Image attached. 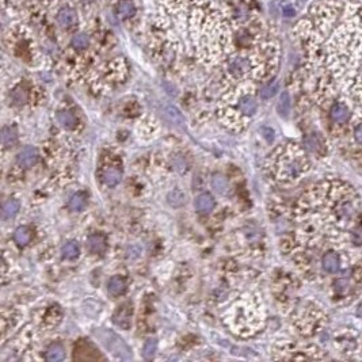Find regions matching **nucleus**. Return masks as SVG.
<instances>
[{
    "label": "nucleus",
    "mask_w": 362,
    "mask_h": 362,
    "mask_svg": "<svg viewBox=\"0 0 362 362\" xmlns=\"http://www.w3.org/2000/svg\"><path fill=\"white\" fill-rule=\"evenodd\" d=\"M121 178H122V172L117 167L110 166V167L102 169V171H100V179L103 182V185L107 187L117 186L118 183L121 182Z\"/></svg>",
    "instance_id": "423d86ee"
},
{
    "label": "nucleus",
    "mask_w": 362,
    "mask_h": 362,
    "mask_svg": "<svg viewBox=\"0 0 362 362\" xmlns=\"http://www.w3.org/2000/svg\"><path fill=\"white\" fill-rule=\"evenodd\" d=\"M63 258L65 259H76V258L79 257V254H80V245L79 243H76V241H70V243H67V244L63 247Z\"/></svg>",
    "instance_id": "4be33fe9"
},
{
    "label": "nucleus",
    "mask_w": 362,
    "mask_h": 362,
    "mask_svg": "<svg viewBox=\"0 0 362 362\" xmlns=\"http://www.w3.org/2000/svg\"><path fill=\"white\" fill-rule=\"evenodd\" d=\"M118 17L122 19L132 18L136 14V4L133 0H121L117 6Z\"/></svg>",
    "instance_id": "f8f14e48"
},
{
    "label": "nucleus",
    "mask_w": 362,
    "mask_h": 362,
    "mask_svg": "<svg viewBox=\"0 0 362 362\" xmlns=\"http://www.w3.org/2000/svg\"><path fill=\"white\" fill-rule=\"evenodd\" d=\"M18 164L24 169H30L38 162V151L34 146H24L22 151L18 153Z\"/></svg>",
    "instance_id": "39448f33"
},
{
    "label": "nucleus",
    "mask_w": 362,
    "mask_h": 362,
    "mask_svg": "<svg viewBox=\"0 0 362 362\" xmlns=\"http://www.w3.org/2000/svg\"><path fill=\"white\" fill-rule=\"evenodd\" d=\"M356 139L358 143H361L362 144V125H360V126L356 129Z\"/></svg>",
    "instance_id": "c756f323"
},
{
    "label": "nucleus",
    "mask_w": 362,
    "mask_h": 362,
    "mask_svg": "<svg viewBox=\"0 0 362 362\" xmlns=\"http://www.w3.org/2000/svg\"><path fill=\"white\" fill-rule=\"evenodd\" d=\"M18 135L15 132V129L10 128V126H6V128L1 129V145L4 148H8V146H12L15 143H17Z\"/></svg>",
    "instance_id": "6ab92c4d"
},
{
    "label": "nucleus",
    "mask_w": 362,
    "mask_h": 362,
    "mask_svg": "<svg viewBox=\"0 0 362 362\" xmlns=\"http://www.w3.org/2000/svg\"><path fill=\"white\" fill-rule=\"evenodd\" d=\"M19 208H21V204H19L18 199H10V201H7L6 204H4V206H3L1 216H3V218H11V217H14L17 215L18 211H19Z\"/></svg>",
    "instance_id": "b1692460"
},
{
    "label": "nucleus",
    "mask_w": 362,
    "mask_h": 362,
    "mask_svg": "<svg viewBox=\"0 0 362 362\" xmlns=\"http://www.w3.org/2000/svg\"><path fill=\"white\" fill-rule=\"evenodd\" d=\"M57 120L61 123V126L65 129H73L76 126L77 120L71 111H60L57 114Z\"/></svg>",
    "instance_id": "412c9836"
},
{
    "label": "nucleus",
    "mask_w": 362,
    "mask_h": 362,
    "mask_svg": "<svg viewBox=\"0 0 362 362\" xmlns=\"http://www.w3.org/2000/svg\"><path fill=\"white\" fill-rule=\"evenodd\" d=\"M331 118H333L335 122H346L349 120V110L342 103H337L331 109Z\"/></svg>",
    "instance_id": "f3484780"
},
{
    "label": "nucleus",
    "mask_w": 362,
    "mask_h": 362,
    "mask_svg": "<svg viewBox=\"0 0 362 362\" xmlns=\"http://www.w3.org/2000/svg\"><path fill=\"white\" fill-rule=\"evenodd\" d=\"M87 247L93 254H102L106 250V239L99 234L91 235L87 239Z\"/></svg>",
    "instance_id": "9d476101"
},
{
    "label": "nucleus",
    "mask_w": 362,
    "mask_h": 362,
    "mask_svg": "<svg viewBox=\"0 0 362 362\" xmlns=\"http://www.w3.org/2000/svg\"><path fill=\"white\" fill-rule=\"evenodd\" d=\"M277 167V176L281 181H294L304 171V164L297 158L281 159Z\"/></svg>",
    "instance_id": "f03ea898"
},
{
    "label": "nucleus",
    "mask_w": 362,
    "mask_h": 362,
    "mask_svg": "<svg viewBox=\"0 0 362 362\" xmlns=\"http://www.w3.org/2000/svg\"><path fill=\"white\" fill-rule=\"evenodd\" d=\"M278 109H280L281 114H284V116H287L289 110H290V98H289V94L288 93H284L281 95Z\"/></svg>",
    "instance_id": "c85d7f7f"
},
{
    "label": "nucleus",
    "mask_w": 362,
    "mask_h": 362,
    "mask_svg": "<svg viewBox=\"0 0 362 362\" xmlns=\"http://www.w3.org/2000/svg\"><path fill=\"white\" fill-rule=\"evenodd\" d=\"M114 323L122 330H129L132 324V305L123 304L121 308H118L114 315Z\"/></svg>",
    "instance_id": "0eeeda50"
},
{
    "label": "nucleus",
    "mask_w": 362,
    "mask_h": 362,
    "mask_svg": "<svg viewBox=\"0 0 362 362\" xmlns=\"http://www.w3.org/2000/svg\"><path fill=\"white\" fill-rule=\"evenodd\" d=\"M278 90H280V84H278V82L270 83V84L265 86V87L261 90V98H262V99H270V98H273L275 94L278 93Z\"/></svg>",
    "instance_id": "a878e982"
},
{
    "label": "nucleus",
    "mask_w": 362,
    "mask_h": 362,
    "mask_svg": "<svg viewBox=\"0 0 362 362\" xmlns=\"http://www.w3.org/2000/svg\"><path fill=\"white\" fill-rule=\"evenodd\" d=\"M212 187L216 190L217 193L220 194H227L228 190H229V183L228 181L220 174H216L212 178Z\"/></svg>",
    "instance_id": "5701e85b"
},
{
    "label": "nucleus",
    "mask_w": 362,
    "mask_h": 362,
    "mask_svg": "<svg viewBox=\"0 0 362 362\" xmlns=\"http://www.w3.org/2000/svg\"><path fill=\"white\" fill-rule=\"evenodd\" d=\"M284 15H287V17H292V15H294V10H293L292 7H287V8L284 10Z\"/></svg>",
    "instance_id": "7c9ffc66"
},
{
    "label": "nucleus",
    "mask_w": 362,
    "mask_h": 362,
    "mask_svg": "<svg viewBox=\"0 0 362 362\" xmlns=\"http://www.w3.org/2000/svg\"><path fill=\"white\" fill-rule=\"evenodd\" d=\"M87 206V195L84 193H76L73 194L70 199V208L75 212L84 211V208Z\"/></svg>",
    "instance_id": "dca6fc26"
},
{
    "label": "nucleus",
    "mask_w": 362,
    "mask_h": 362,
    "mask_svg": "<svg viewBox=\"0 0 362 362\" xmlns=\"http://www.w3.org/2000/svg\"><path fill=\"white\" fill-rule=\"evenodd\" d=\"M77 21V15L73 8L71 7H63L59 12H57V22L61 27L68 29L71 26H73Z\"/></svg>",
    "instance_id": "6e6552de"
},
{
    "label": "nucleus",
    "mask_w": 362,
    "mask_h": 362,
    "mask_svg": "<svg viewBox=\"0 0 362 362\" xmlns=\"http://www.w3.org/2000/svg\"><path fill=\"white\" fill-rule=\"evenodd\" d=\"M228 73L234 76L235 79H241L250 73L251 71V61L243 56H235L228 61Z\"/></svg>",
    "instance_id": "20e7f679"
},
{
    "label": "nucleus",
    "mask_w": 362,
    "mask_h": 362,
    "mask_svg": "<svg viewBox=\"0 0 362 362\" xmlns=\"http://www.w3.org/2000/svg\"><path fill=\"white\" fill-rule=\"evenodd\" d=\"M14 239L19 245L29 244L31 240V231L27 227H19L14 232Z\"/></svg>",
    "instance_id": "aec40b11"
},
{
    "label": "nucleus",
    "mask_w": 362,
    "mask_h": 362,
    "mask_svg": "<svg viewBox=\"0 0 362 362\" xmlns=\"http://www.w3.org/2000/svg\"><path fill=\"white\" fill-rule=\"evenodd\" d=\"M158 350V340L155 338H149L144 343V349H143V356L146 360H149L155 356V353Z\"/></svg>",
    "instance_id": "393cba45"
},
{
    "label": "nucleus",
    "mask_w": 362,
    "mask_h": 362,
    "mask_svg": "<svg viewBox=\"0 0 362 362\" xmlns=\"http://www.w3.org/2000/svg\"><path fill=\"white\" fill-rule=\"evenodd\" d=\"M65 358V350L61 345H52L47 350V360L52 362L63 361Z\"/></svg>",
    "instance_id": "a211bd4d"
},
{
    "label": "nucleus",
    "mask_w": 362,
    "mask_h": 362,
    "mask_svg": "<svg viewBox=\"0 0 362 362\" xmlns=\"http://www.w3.org/2000/svg\"><path fill=\"white\" fill-rule=\"evenodd\" d=\"M107 290L113 296H121L126 292V282L121 277H111L107 282Z\"/></svg>",
    "instance_id": "9b49d317"
},
{
    "label": "nucleus",
    "mask_w": 362,
    "mask_h": 362,
    "mask_svg": "<svg viewBox=\"0 0 362 362\" xmlns=\"http://www.w3.org/2000/svg\"><path fill=\"white\" fill-rule=\"evenodd\" d=\"M215 206H216V201L209 193L201 194L195 199V208L201 213H209L215 209Z\"/></svg>",
    "instance_id": "1a4fd4ad"
},
{
    "label": "nucleus",
    "mask_w": 362,
    "mask_h": 362,
    "mask_svg": "<svg viewBox=\"0 0 362 362\" xmlns=\"http://www.w3.org/2000/svg\"><path fill=\"white\" fill-rule=\"evenodd\" d=\"M71 45L75 50H86L90 47V37L87 33H77L72 37Z\"/></svg>",
    "instance_id": "2eb2a0df"
},
{
    "label": "nucleus",
    "mask_w": 362,
    "mask_h": 362,
    "mask_svg": "<svg viewBox=\"0 0 362 362\" xmlns=\"http://www.w3.org/2000/svg\"><path fill=\"white\" fill-rule=\"evenodd\" d=\"M11 98H12V102L15 103V105H24L27 102V98H29V95H27V91L24 90V88H15L11 94Z\"/></svg>",
    "instance_id": "bb28decb"
},
{
    "label": "nucleus",
    "mask_w": 362,
    "mask_h": 362,
    "mask_svg": "<svg viewBox=\"0 0 362 362\" xmlns=\"http://www.w3.org/2000/svg\"><path fill=\"white\" fill-rule=\"evenodd\" d=\"M225 323L235 334L251 335L259 326V311L250 297L240 298L225 314Z\"/></svg>",
    "instance_id": "f257e3e1"
},
{
    "label": "nucleus",
    "mask_w": 362,
    "mask_h": 362,
    "mask_svg": "<svg viewBox=\"0 0 362 362\" xmlns=\"http://www.w3.org/2000/svg\"><path fill=\"white\" fill-rule=\"evenodd\" d=\"M258 105L255 98L250 95V94H240L236 98V106H235V111L239 114L240 122L243 125L241 117H251L257 113Z\"/></svg>",
    "instance_id": "7ed1b4c3"
},
{
    "label": "nucleus",
    "mask_w": 362,
    "mask_h": 362,
    "mask_svg": "<svg viewBox=\"0 0 362 362\" xmlns=\"http://www.w3.org/2000/svg\"><path fill=\"white\" fill-rule=\"evenodd\" d=\"M323 267L328 273H335L339 269V258L335 252H327L323 257Z\"/></svg>",
    "instance_id": "4468645a"
},
{
    "label": "nucleus",
    "mask_w": 362,
    "mask_h": 362,
    "mask_svg": "<svg viewBox=\"0 0 362 362\" xmlns=\"http://www.w3.org/2000/svg\"><path fill=\"white\" fill-rule=\"evenodd\" d=\"M167 201L172 208H181L186 204V194L183 193L181 189H174L167 195Z\"/></svg>",
    "instance_id": "ddd939ff"
},
{
    "label": "nucleus",
    "mask_w": 362,
    "mask_h": 362,
    "mask_svg": "<svg viewBox=\"0 0 362 362\" xmlns=\"http://www.w3.org/2000/svg\"><path fill=\"white\" fill-rule=\"evenodd\" d=\"M166 114H167V117L174 123H176V125H183V117H182V114L176 107H174V106H167L166 107Z\"/></svg>",
    "instance_id": "cd10ccee"
}]
</instances>
